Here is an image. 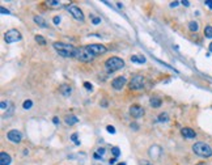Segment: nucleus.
<instances>
[{
  "label": "nucleus",
  "instance_id": "nucleus-37",
  "mask_svg": "<svg viewBox=\"0 0 212 165\" xmlns=\"http://www.w3.org/2000/svg\"><path fill=\"white\" fill-rule=\"evenodd\" d=\"M115 161H117L115 157H114V159H110V160H109V164H110V165H114V164H115Z\"/></svg>",
  "mask_w": 212,
  "mask_h": 165
},
{
  "label": "nucleus",
  "instance_id": "nucleus-30",
  "mask_svg": "<svg viewBox=\"0 0 212 165\" xmlns=\"http://www.w3.org/2000/svg\"><path fill=\"white\" fill-rule=\"evenodd\" d=\"M97 153H98L100 156H102L105 153V148H98V149H97Z\"/></svg>",
  "mask_w": 212,
  "mask_h": 165
},
{
  "label": "nucleus",
  "instance_id": "nucleus-8",
  "mask_svg": "<svg viewBox=\"0 0 212 165\" xmlns=\"http://www.w3.org/2000/svg\"><path fill=\"white\" fill-rule=\"evenodd\" d=\"M68 11H69V13L72 15L76 20L84 21V15H83V12H81V9L79 7H76V5H69L68 7Z\"/></svg>",
  "mask_w": 212,
  "mask_h": 165
},
{
  "label": "nucleus",
  "instance_id": "nucleus-21",
  "mask_svg": "<svg viewBox=\"0 0 212 165\" xmlns=\"http://www.w3.org/2000/svg\"><path fill=\"white\" fill-rule=\"evenodd\" d=\"M204 36L207 38H212V26H211V25H208V26L204 28Z\"/></svg>",
  "mask_w": 212,
  "mask_h": 165
},
{
  "label": "nucleus",
  "instance_id": "nucleus-16",
  "mask_svg": "<svg viewBox=\"0 0 212 165\" xmlns=\"http://www.w3.org/2000/svg\"><path fill=\"white\" fill-rule=\"evenodd\" d=\"M34 21H35V23H37V24H38L39 26H41V28H47V24H46V21L43 20L41 16H35V17H34Z\"/></svg>",
  "mask_w": 212,
  "mask_h": 165
},
{
  "label": "nucleus",
  "instance_id": "nucleus-28",
  "mask_svg": "<svg viewBox=\"0 0 212 165\" xmlns=\"http://www.w3.org/2000/svg\"><path fill=\"white\" fill-rule=\"evenodd\" d=\"M84 86H85L87 90H92V84H89V82H84Z\"/></svg>",
  "mask_w": 212,
  "mask_h": 165
},
{
  "label": "nucleus",
  "instance_id": "nucleus-7",
  "mask_svg": "<svg viewBox=\"0 0 212 165\" xmlns=\"http://www.w3.org/2000/svg\"><path fill=\"white\" fill-rule=\"evenodd\" d=\"M88 50L90 51L93 55H101L106 53V47L104 45H98V43H93V45H88Z\"/></svg>",
  "mask_w": 212,
  "mask_h": 165
},
{
  "label": "nucleus",
  "instance_id": "nucleus-15",
  "mask_svg": "<svg viewBox=\"0 0 212 165\" xmlns=\"http://www.w3.org/2000/svg\"><path fill=\"white\" fill-rule=\"evenodd\" d=\"M64 121H65V123L69 125V126H72V125H75V123H77V122H79L77 117H75V115H67Z\"/></svg>",
  "mask_w": 212,
  "mask_h": 165
},
{
  "label": "nucleus",
  "instance_id": "nucleus-25",
  "mask_svg": "<svg viewBox=\"0 0 212 165\" xmlns=\"http://www.w3.org/2000/svg\"><path fill=\"white\" fill-rule=\"evenodd\" d=\"M106 128H108V131H109L110 134H115V128H114L113 126H108Z\"/></svg>",
  "mask_w": 212,
  "mask_h": 165
},
{
  "label": "nucleus",
  "instance_id": "nucleus-40",
  "mask_svg": "<svg viewBox=\"0 0 212 165\" xmlns=\"http://www.w3.org/2000/svg\"><path fill=\"white\" fill-rule=\"evenodd\" d=\"M131 128H135V130H138V125H136V123H131Z\"/></svg>",
  "mask_w": 212,
  "mask_h": 165
},
{
  "label": "nucleus",
  "instance_id": "nucleus-17",
  "mask_svg": "<svg viewBox=\"0 0 212 165\" xmlns=\"http://www.w3.org/2000/svg\"><path fill=\"white\" fill-rule=\"evenodd\" d=\"M131 62L132 63H145V58L144 56H139V55H132Z\"/></svg>",
  "mask_w": 212,
  "mask_h": 165
},
{
  "label": "nucleus",
  "instance_id": "nucleus-32",
  "mask_svg": "<svg viewBox=\"0 0 212 165\" xmlns=\"http://www.w3.org/2000/svg\"><path fill=\"white\" fill-rule=\"evenodd\" d=\"M101 23V19H98V17H94L93 19V24H100Z\"/></svg>",
  "mask_w": 212,
  "mask_h": 165
},
{
  "label": "nucleus",
  "instance_id": "nucleus-26",
  "mask_svg": "<svg viewBox=\"0 0 212 165\" xmlns=\"http://www.w3.org/2000/svg\"><path fill=\"white\" fill-rule=\"evenodd\" d=\"M71 139H72V140L76 143V144H80V143L77 142V134H72V136H71Z\"/></svg>",
  "mask_w": 212,
  "mask_h": 165
},
{
  "label": "nucleus",
  "instance_id": "nucleus-6",
  "mask_svg": "<svg viewBox=\"0 0 212 165\" xmlns=\"http://www.w3.org/2000/svg\"><path fill=\"white\" fill-rule=\"evenodd\" d=\"M144 85V77L140 76V75H136L132 77V80L130 81V88L131 89H141Z\"/></svg>",
  "mask_w": 212,
  "mask_h": 165
},
{
  "label": "nucleus",
  "instance_id": "nucleus-20",
  "mask_svg": "<svg viewBox=\"0 0 212 165\" xmlns=\"http://www.w3.org/2000/svg\"><path fill=\"white\" fill-rule=\"evenodd\" d=\"M169 121V115L166 114V113H161L160 115H158V122H168Z\"/></svg>",
  "mask_w": 212,
  "mask_h": 165
},
{
  "label": "nucleus",
  "instance_id": "nucleus-38",
  "mask_svg": "<svg viewBox=\"0 0 212 165\" xmlns=\"http://www.w3.org/2000/svg\"><path fill=\"white\" fill-rule=\"evenodd\" d=\"M7 105H8V104H5V102L3 101V102H2V105H0V107H2V109L4 110V109H5V107H7Z\"/></svg>",
  "mask_w": 212,
  "mask_h": 165
},
{
  "label": "nucleus",
  "instance_id": "nucleus-33",
  "mask_svg": "<svg viewBox=\"0 0 212 165\" xmlns=\"http://www.w3.org/2000/svg\"><path fill=\"white\" fill-rule=\"evenodd\" d=\"M141 165H152V164H151V161H148V160H143Z\"/></svg>",
  "mask_w": 212,
  "mask_h": 165
},
{
  "label": "nucleus",
  "instance_id": "nucleus-12",
  "mask_svg": "<svg viewBox=\"0 0 212 165\" xmlns=\"http://www.w3.org/2000/svg\"><path fill=\"white\" fill-rule=\"evenodd\" d=\"M181 134H182V136L187 138V139H194L196 136L195 131H194L193 128H190V127H183L182 130H181Z\"/></svg>",
  "mask_w": 212,
  "mask_h": 165
},
{
  "label": "nucleus",
  "instance_id": "nucleus-27",
  "mask_svg": "<svg viewBox=\"0 0 212 165\" xmlns=\"http://www.w3.org/2000/svg\"><path fill=\"white\" fill-rule=\"evenodd\" d=\"M0 12H2L3 15H9V11H8V9H5V8H4V7H2V8H0Z\"/></svg>",
  "mask_w": 212,
  "mask_h": 165
},
{
  "label": "nucleus",
  "instance_id": "nucleus-5",
  "mask_svg": "<svg viewBox=\"0 0 212 165\" xmlns=\"http://www.w3.org/2000/svg\"><path fill=\"white\" fill-rule=\"evenodd\" d=\"M93 54L90 53L89 50H88V47H81V49H79V53H77V58L83 60V62H90L92 59H93Z\"/></svg>",
  "mask_w": 212,
  "mask_h": 165
},
{
  "label": "nucleus",
  "instance_id": "nucleus-31",
  "mask_svg": "<svg viewBox=\"0 0 212 165\" xmlns=\"http://www.w3.org/2000/svg\"><path fill=\"white\" fill-rule=\"evenodd\" d=\"M47 4H50L52 7H56V5H59V2H48Z\"/></svg>",
  "mask_w": 212,
  "mask_h": 165
},
{
  "label": "nucleus",
  "instance_id": "nucleus-14",
  "mask_svg": "<svg viewBox=\"0 0 212 165\" xmlns=\"http://www.w3.org/2000/svg\"><path fill=\"white\" fill-rule=\"evenodd\" d=\"M59 90H60V93L63 94V96H69L71 93H72V88H71L69 85H67V84H63V85H60V88H59Z\"/></svg>",
  "mask_w": 212,
  "mask_h": 165
},
{
  "label": "nucleus",
  "instance_id": "nucleus-34",
  "mask_svg": "<svg viewBox=\"0 0 212 165\" xmlns=\"http://www.w3.org/2000/svg\"><path fill=\"white\" fill-rule=\"evenodd\" d=\"M60 23V17H54V24L58 25Z\"/></svg>",
  "mask_w": 212,
  "mask_h": 165
},
{
  "label": "nucleus",
  "instance_id": "nucleus-24",
  "mask_svg": "<svg viewBox=\"0 0 212 165\" xmlns=\"http://www.w3.org/2000/svg\"><path fill=\"white\" fill-rule=\"evenodd\" d=\"M111 152H113V155L115 156V157H118L119 153H121V151H119L118 147H113V148H111Z\"/></svg>",
  "mask_w": 212,
  "mask_h": 165
},
{
  "label": "nucleus",
  "instance_id": "nucleus-19",
  "mask_svg": "<svg viewBox=\"0 0 212 165\" xmlns=\"http://www.w3.org/2000/svg\"><path fill=\"white\" fill-rule=\"evenodd\" d=\"M189 29L191 30V32H198V29H199V24H198L196 21H191V23L189 24Z\"/></svg>",
  "mask_w": 212,
  "mask_h": 165
},
{
  "label": "nucleus",
  "instance_id": "nucleus-23",
  "mask_svg": "<svg viewBox=\"0 0 212 165\" xmlns=\"http://www.w3.org/2000/svg\"><path fill=\"white\" fill-rule=\"evenodd\" d=\"M35 41H37L38 43H41L42 46H45L46 45V41H45V38L41 37V36H35Z\"/></svg>",
  "mask_w": 212,
  "mask_h": 165
},
{
  "label": "nucleus",
  "instance_id": "nucleus-42",
  "mask_svg": "<svg viewBox=\"0 0 212 165\" xmlns=\"http://www.w3.org/2000/svg\"><path fill=\"white\" fill-rule=\"evenodd\" d=\"M118 165H126L125 163H121V164H118Z\"/></svg>",
  "mask_w": 212,
  "mask_h": 165
},
{
  "label": "nucleus",
  "instance_id": "nucleus-35",
  "mask_svg": "<svg viewBox=\"0 0 212 165\" xmlns=\"http://www.w3.org/2000/svg\"><path fill=\"white\" fill-rule=\"evenodd\" d=\"M178 4H179L178 2H171V3H170V7H171V8H174V7L178 5Z\"/></svg>",
  "mask_w": 212,
  "mask_h": 165
},
{
  "label": "nucleus",
  "instance_id": "nucleus-41",
  "mask_svg": "<svg viewBox=\"0 0 212 165\" xmlns=\"http://www.w3.org/2000/svg\"><path fill=\"white\" fill-rule=\"evenodd\" d=\"M210 51H211V53H212V42L210 43Z\"/></svg>",
  "mask_w": 212,
  "mask_h": 165
},
{
  "label": "nucleus",
  "instance_id": "nucleus-43",
  "mask_svg": "<svg viewBox=\"0 0 212 165\" xmlns=\"http://www.w3.org/2000/svg\"><path fill=\"white\" fill-rule=\"evenodd\" d=\"M198 165H206V164H203V163H200V164H198Z\"/></svg>",
  "mask_w": 212,
  "mask_h": 165
},
{
  "label": "nucleus",
  "instance_id": "nucleus-39",
  "mask_svg": "<svg viewBox=\"0 0 212 165\" xmlns=\"http://www.w3.org/2000/svg\"><path fill=\"white\" fill-rule=\"evenodd\" d=\"M182 4H183L185 7H189V5H190V2H187V0H183V2H182Z\"/></svg>",
  "mask_w": 212,
  "mask_h": 165
},
{
  "label": "nucleus",
  "instance_id": "nucleus-4",
  "mask_svg": "<svg viewBox=\"0 0 212 165\" xmlns=\"http://www.w3.org/2000/svg\"><path fill=\"white\" fill-rule=\"evenodd\" d=\"M4 40L7 43H13V42H19L21 40V33L16 29H11L4 34Z\"/></svg>",
  "mask_w": 212,
  "mask_h": 165
},
{
  "label": "nucleus",
  "instance_id": "nucleus-2",
  "mask_svg": "<svg viewBox=\"0 0 212 165\" xmlns=\"http://www.w3.org/2000/svg\"><path fill=\"white\" fill-rule=\"evenodd\" d=\"M193 151L195 152L198 156H200V157H210V156H212V148L203 142L195 143V144L193 146Z\"/></svg>",
  "mask_w": 212,
  "mask_h": 165
},
{
  "label": "nucleus",
  "instance_id": "nucleus-9",
  "mask_svg": "<svg viewBox=\"0 0 212 165\" xmlns=\"http://www.w3.org/2000/svg\"><path fill=\"white\" fill-rule=\"evenodd\" d=\"M130 114L134 117V118H140V117L144 115V109L139 105H132L130 107Z\"/></svg>",
  "mask_w": 212,
  "mask_h": 165
},
{
  "label": "nucleus",
  "instance_id": "nucleus-10",
  "mask_svg": "<svg viewBox=\"0 0 212 165\" xmlns=\"http://www.w3.org/2000/svg\"><path fill=\"white\" fill-rule=\"evenodd\" d=\"M8 139H9L11 142L13 143H20L21 139H23V135H21L20 131H17V130H11L9 132H8Z\"/></svg>",
  "mask_w": 212,
  "mask_h": 165
},
{
  "label": "nucleus",
  "instance_id": "nucleus-13",
  "mask_svg": "<svg viewBox=\"0 0 212 165\" xmlns=\"http://www.w3.org/2000/svg\"><path fill=\"white\" fill-rule=\"evenodd\" d=\"M11 161H12V159L7 152H2L0 153V165H9Z\"/></svg>",
  "mask_w": 212,
  "mask_h": 165
},
{
  "label": "nucleus",
  "instance_id": "nucleus-3",
  "mask_svg": "<svg viewBox=\"0 0 212 165\" xmlns=\"http://www.w3.org/2000/svg\"><path fill=\"white\" fill-rule=\"evenodd\" d=\"M105 67L108 72H115L118 69L125 67V62L121 58H118V56H113V58H110L105 62Z\"/></svg>",
  "mask_w": 212,
  "mask_h": 165
},
{
  "label": "nucleus",
  "instance_id": "nucleus-22",
  "mask_svg": "<svg viewBox=\"0 0 212 165\" xmlns=\"http://www.w3.org/2000/svg\"><path fill=\"white\" fill-rule=\"evenodd\" d=\"M23 106H24V109H30V107L33 106V102L30 101V100H26V101H24V104H23Z\"/></svg>",
  "mask_w": 212,
  "mask_h": 165
},
{
  "label": "nucleus",
  "instance_id": "nucleus-1",
  "mask_svg": "<svg viewBox=\"0 0 212 165\" xmlns=\"http://www.w3.org/2000/svg\"><path fill=\"white\" fill-rule=\"evenodd\" d=\"M54 49L58 51L59 55L64 56V58H75V56L77 58L79 49H76V47H73L71 45H65V43H62V42H55Z\"/></svg>",
  "mask_w": 212,
  "mask_h": 165
},
{
  "label": "nucleus",
  "instance_id": "nucleus-36",
  "mask_svg": "<svg viewBox=\"0 0 212 165\" xmlns=\"http://www.w3.org/2000/svg\"><path fill=\"white\" fill-rule=\"evenodd\" d=\"M52 122H54L55 125H58L59 123V118H58V117H54V118H52Z\"/></svg>",
  "mask_w": 212,
  "mask_h": 165
},
{
  "label": "nucleus",
  "instance_id": "nucleus-18",
  "mask_svg": "<svg viewBox=\"0 0 212 165\" xmlns=\"http://www.w3.org/2000/svg\"><path fill=\"white\" fill-rule=\"evenodd\" d=\"M149 104H151L153 107H160L161 106V100L157 98V97H152L151 101H149Z\"/></svg>",
  "mask_w": 212,
  "mask_h": 165
},
{
  "label": "nucleus",
  "instance_id": "nucleus-29",
  "mask_svg": "<svg viewBox=\"0 0 212 165\" xmlns=\"http://www.w3.org/2000/svg\"><path fill=\"white\" fill-rule=\"evenodd\" d=\"M206 5L207 7H208V8H211V9H212V0H206Z\"/></svg>",
  "mask_w": 212,
  "mask_h": 165
},
{
  "label": "nucleus",
  "instance_id": "nucleus-11",
  "mask_svg": "<svg viewBox=\"0 0 212 165\" xmlns=\"http://www.w3.org/2000/svg\"><path fill=\"white\" fill-rule=\"evenodd\" d=\"M126 82H127V79H126L125 76H119V77H117V79L113 80L111 84H113V88L114 89H118L119 90V89H122L123 86H125Z\"/></svg>",
  "mask_w": 212,
  "mask_h": 165
}]
</instances>
